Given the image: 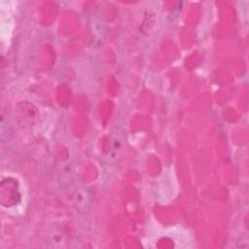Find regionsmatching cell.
<instances>
[{"instance_id": "cell-1", "label": "cell", "mask_w": 249, "mask_h": 249, "mask_svg": "<svg viewBox=\"0 0 249 249\" xmlns=\"http://www.w3.org/2000/svg\"><path fill=\"white\" fill-rule=\"evenodd\" d=\"M0 199L2 205L11 207L20 199L18 182L14 178H5L0 184Z\"/></svg>"}]
</instances>
